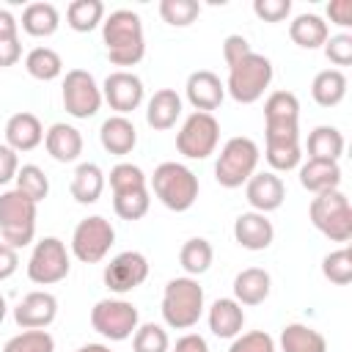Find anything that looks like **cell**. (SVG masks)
Returning a JSON list of instances; mask_svg holds the SVG:
<instances>
[{
    "label": "cell",
    "instance_id": "6da1fadb",
    "mask_svg": "<svg viewBox=\"0 0 352 352\" xmlns=\"http://www.w3.org/2000/svg\"><path fill=\"white\" fill-rule=\"evenodd\" d=\"M102 41L113 66H135L146 55L143 22L135 11L118 8L102 19Z\"/></svg>",
    "mask_w": 352,
    "mask_h": 352
},
{
    "label": "cell",
    "instance_id": "7a4b0ae2",
    "mask_svg": "<svg viewBox=\"0 0 352 352\" xmlns=\"http://www.w3.org/2000/svg\"><path fill=\"white\" fill-rule=\"evenodd\" d=\"M160 311H162L165 324L173 330L195 327L201 314H204V286L190 275L168 280V286L162 292V308Z\"/></svg>",
    "mask_w": 352,
    "mask_h": 352
},
{
    "label": "cell",
    "instance_id": "3957f363",
    "mask_svg": "<svg viewBox=\"0 0 352 352\" xmlns=\"http://www.w3.org/2000/svg\"><path fill=\"white\" fill-rule=\"evenodd\" d=\"M151 190L170 212H187L198 198V176L182 162H162L154 168Z\"/></svg>",
    "mask_w": 352,
    "mask_h": 352
},
{
    "label": "cell",
    "instance_id": "277c9868",
    "mask_svg": "<svg viewBox=\"0 0 352 352\" xmlns=\"http://www.w3.org/2000/svg\"><path fill=\"white\" fill-rule=\"evenodd\" d=\"M36 201H30L25 192L6 190L0 192V236L14 250L33 242L36 234Z\"/></svg>",
    "mask_w": 352,
    "mask_h": 352
},
{
    "label": "cell",
    "instance_id": "5b68a950",
    "mask_svg": "<svg viewBox=\"0 0 352 352\" xmlns=\"http://www.w3.org/2000/svg\"><path fill=\"white\" fill-rule=\"evenodd\" d=\"M272 82V60L267 55L250 52L234 66H228V82L226 91L234 96L239 104H253L264 96V91Z\"/></svg>",
    "mask_w": 352,
    "mask_h": 352
},
{
    "label": "cell",
    "instance_id": "8992f818",
    "mask_svg": "<svg viewBox=\"0 0 352 352\" xmlns=\"http://www.w3.org/2000/svg\"><path fill=\"white\" fill-rule=\"evenodd\" d=\"M258 146L256 140L250 138H231L226 140V146L220 148L217 154V162H214V179L220 187L226 190H234V187H242L248 184V179L256 173V165H258Z\"/></svg>",
    "mask_w": 352,
    "mask_h": 352
},
{
    "label": "cell",
    "instance_id": "52a82bcc",
    "mask_svg": "<svg viewBox=\"0 0 352 352\" xmlns=\"http://www.w3.org/2000/svg\"><path fill=\"white\" fill-rule=\"evenodd\" d=\"M308 217H311L314 228L322 231L327 239H333V242L352 239V206L341 190L319 192L308 206Z\"/></svg>",
    "mask_w": 352,
    "mask_h": 352
},
{
    "label": "cell",
    "instance_id": "ba28073f",
    "mask_svg": "<svg viewBox=\"0 0 352 352\" xmlns=\"http://www.w3.org/2000/svg\"><path fill=\"white\" fill-rule=\"evenodd\" d=\"M217 140H220V124H217V118L212 113H198L195 110L182 124V129L176 135V148L187 160H206L209 154H214Z\"/></svg>",
    "mask_w": 352,
    "mask_h": 352
},
{
    "label": "cell",
    "instance_id": "9c48e42d",
    "mask_svg": "<svg viewBox=\"0 0 352 352\" xmlns=\"http://www.w3.org/2000/svg\"><path fill=\"white\" fill-rule=\"evenodd\" d=\"M72 270L69 261V250L58 236H44L36 242L30 261H28V278L38 286H52L58 280H63Z\"/></svg>",
    "mask_w": 352,
    "mask_h": 352
},
{
    "label": "cell",
    "instance_id": "30bf717a",
    "mask_svg": "<svg viewBox=\"0 0 352 352\" xmlns=\"http://www.w3.org/2000/svg\"><path fill=\"white\" fill-rule=\"evenodd\" d=\"M113 242H116V228L110 226V220H104L102 214H91L77 223L72 234V253L82 264H96L110 253Z\"/></svg>",
    "mask_w": 352,
    "mask_h": 352
},
{
    "label": "cell",
    "instance_id": "8fae6325",
    "mask_svg": "<svg viewBox=\"0 0 352 352\" xmlns=\"http://www.w3.org/2000/svg\"><path fill=\"white\" fill-rule=\"evenodd\" d=\"M140 314L126 300H99L91 308V327L110 338V341H126L138 330Z\"/></svg>",
    "mask_w": 352,
    "mask_h": 352
},
{
    "label": "cell",
    "instance_id": "7c38bea8",
    "mask_svg": "<svg viewBox=\"0 0 352 352\" xmlns=\"http://www.w3.org/2000/svg\"><path fill=\"white\" fill-rule=\"evenodd\" d=\"M63 107L74 118H91L102 107V88L85 69H72L63 77Z\"/></svg>",
    "mask_w": 352,
    "mask_h": 352
},
{
    "label": "cell",
    "instance_id": "4fadbf2b",
    "mask_svg": "<svg viewBox=\"0 0 352 352\" xmlns=\"http://www.w3.org/2000/svg\"><path fill=\"white\" fill-rule=\"evenodd\" d=\"M264 138H300V99L292 91H272L267 96Z\"/></svg>",
    "mask_w": 352,
    "mask_h": 352
},
{
    "label": "cell",
    "instance_id": "5bb4252c",
    "mask_svg": "<svg viewBox=\"0 0 352 352\" xmlns=\"http://www.w3.org/2000/svg\"><path fill=\"white\" fill-rule=\"evenodd\" d=\"M104 286L116 294H126L132 289H138L146 278H148V261L143 253L138 250H124L118 256L110 258V264L104 267Z\"/></svg>",
    "mask_w": 352,
    "mask_h": 352
},
{
    "label": "cell",
    "instance_id": "9a60e30c",
    "mask_svg": "<svg viewBox=\"0 0 352 352\" xmlns=\"http://www.w3.org/2000/svg\"><path fill=\"white\" fill-rule=\"evenodd\" d=\"M102 99L110 104V110H116L118 116H126L138 110L143 102V80L126 69L110 72L102 85Z\"/></svg>",
    "mask_w": 352,
    "mask_h": 352
},
{
    "label": "cell",
    "instance_id": "2e32d148",
    "mask_svg": "<svg viewBox=\"0 0 352 352\" xmlns=\"http://www.w3.org/2000/svg\"><path fill=\"white\" fill-rule=\"evenodd\" d=\"M58 316V300L50 292H30L14 308V322L22 330H44Z\"/></svg>",
    "mask_w": 352,
    "mask_h": 352
},
{
    "label": "cell",
    "instance_id": "e0dca14e",
    "mask_svg": "<svg viewBox=\"0 0 352 352\" xmlns=\"http://www.w3.org/2000/svg\"><path fill=\"white\" fill-rule=\"evenodd\" d=\"M187 102L198 110V113H212L220 107L223 96H226V85L220 82V77L209 69H198L187 77Z\"/></svg>",
    "mask_w": 352,
    "mask_h": 352
},
{
    "label": "cell",
    "instance_id": "ac0fdd59",
    "mask_svg": "<svg viewBox=\"0 0 352 352\" xmlns=\"http://www.w3.org/2000/svg\"><path fill=\"white\" fill-rule=\"evenodd\" d=\"M245 195H248V204L253 206V212L267 214V212L280 209V204L286 198V187H283L280 176H275L272 170H264V173H253L248 179Z\"/></svg>",
    "mask_w": 352,
    "mask_h": 352
},
{
    "label": "cell",
    "instance_id": "d6986e66",
    "mask_svg": "<svg viewBox=\"0 0 352 352\" xmlns=\"http://www.w3.org/2000/svg\"><path fill=\"white\" fill-rule=\"evenodd\" d=\"M234 239L245 250H267L275 239V228L261 212H242L234 220Z\"/></svg>",
    "mask_w": 352,
    "mask_h": 352
},
{
    "label": "cell",
    "instance_id": "ffe728a7",
    "mask_svg": "<svg viewBox=\"0 0 352 352\" xmlns=\"http://www.w3.org/2000/svg\"><path fill=\"white\" fill-rule=\"evenodd\" d=\"M44 140V126L33 113H14L6 124V146L14 151H33Z\"/></svg>",
    "mask_w": 352,
    "mask_h": 352
},
{
    "label": "cell",
    "instance_id": "44dd1931",
    "mask_svg": "<svg viewBox=\"0 0 352 352\" xmlns=\"http://www.w3.org/2000/svg\"><path fill=\"white\" fill-rule=\"evenodd\" d=\"M44 146H47V151H50L52 160H58V162H74L82 154V135L72 124L58 121V124H52L44 132Z\"/></svg>",
    "mask_w": 352,
    "mask_h": 352
},
{
    "label": "cell",
    "instance_id": "7402d4cb",
    "mask_svg": "<svg viewBox=\"0 0 352 352\" xmlns=\"http://www.w3.org/2000/svg\"><path fill=\"white\" fill-rule=\"evenodd\" d=\"M99 140H102V148L107 154H116V157H124L135 148L138 143V129L135 124L126 118V116H110L102 129H99Z\"/></svg>",
    "mask_w": 352,
    "mask_h": 352
},
{
    "label": "cell",
    "instance_id": "603a6c76",
    "mask_svg": "<svg viewBox=\"0 0 352 352\" xmlns=\"http://www.w3.org/2000/svg\"><path fill=\"white\" fill-rule=\"evenodd\" d=\"M272 278L261 267H248L234 278V300L239 305H261L270 297Z\"/></svg>",
    "mask_w": 352,
    "mask_h": 352
},
{
    "label": "cell",
    "instance_id": "cb8c5ba5",
    "mask_svg": "<svg viewBox=\"0 0 352 352\" xmlns=\"http://www.w3.org/2000/svg\"><path fill=\"white\" fill-rule=\"evenodd\" d=\"M182 116V96L173 88H160L154 91V96L146 104V121L151 129L165 132L176 124V118Z\"/></svg>",
    "mask_w": 352,
    "mask_h": 352
},
{
    "label": "cell",
    "instance_id": "d4e9b609",
    "mask_svg": "<svg viewBox=\"0 0 352 352\" xmlns=\"http://www.w3.org/2000/svg\"><path fill=\"white\" fill-rule=\"evenodd\" d=\"M245 324V311L234 297H220L209 308V330L217 338H236Z\"/></svg>",
    "mask_w": 352,
    "mask_h": 352
},
{
    "label": "cell",
    "instance_id": "484cf974",
    "mask_svg": "<svg viewBox=\"0 0 352 352\" xmlns=\"http://www.w3.org/2000/svg\"><path fill=\"white\" fill-rule=\"evenodd\" d=\"M300 184L319 195L327 190H338L341 184V168L338 162H322V160H308L305 165H300Z\"/></svg>",
    "mask_w": 352,
    "mask_h": 352
},
{
    "label": "cell",
    "instance_id": "4316f807",
    "mask_svg": "<svg viewBox=\"0 0 352 352\" xmlns=\"http://www.w3.org/2000/svg\"><path fill=\"white\" fill-rule=\"evenodd\" d=\"M289 36L297 47L316 50V47H324V41L330 38V30H327V22L319 14H300L289 25Z\"/></svg>",
    "mask_w": 352,
    "mask_h": 352
},
{
    "label": "cell",
    "instance_id": "83f0119b",
    "mask_svg": "<svg viewBox=\"0 0 352 352\" xmlns=\"http://www.w3.org/2000/svg\"><path fill=\"white\" fill-rule=\"evenodd\" d=\"M72 198L77 204H96L104 190V173L96 162H80L72 176Z\"/></svg>",
    "mask_w": 352,
    "mask_h": 352
},
{
    "label": "cell",
    "instance_id": "f1b7e54d",
    "mask_svg": "<svg viewBox=\"0 0 352 352\" xmlns=\"http://www.w3.org/2000/svg\"><path fill=\"white\" fill-rule=\"evenodd\" d=\"M58 25H60V14L52 3H30L22 11V30L28 36L47 38L58 30Z\"/></svg>",
    "mask_w": 352,
    "mask_h": 352
},
{
    "label": "cell",
    "instance_id": "f546056e",
    "mask_svg": "<svg viewBox=\"0 0 352 352\" xmlns=\"http://www.w3.org/2000/svg\"><path fill=\"white\" fill-rule=\"evenodd\" d=\"M311 96L319 107H336L346 96V74L341 69H324L311 82Z\"/></svg>",
    "mask_w": 352,
    "mask_h": 352
},
{
    "label": "cell",
    "instance_id": "4dcf8cb0",
    "mask_svg": "<svg viewBox=\"0 0 352 352\" xmlns=\"http://www.w3.org/2000/svg\"><path fill=\"white\" fill-rule=\"evenodd\" d=\"M344 154V135L336 126H316L308 135V160H322V162H338Z\"/></svg>",
    "mask_w": 352,
    "mask_h": 352
},
{
    "label": "cell",
    "instance_id": "1f68e13d",
    "mask_svg": "<svg viewBox=\"0 0 352 352\" xmlns=\"http://www.w3.org/2000/svg\"><path fill=\"white\" fill-rule=\"evenodd\" d=\"M280 349L283 352H327V341L319 330L292 322L280 330Z\"/></svg>",
    "mask_w": 352,
    "mask_h": 352
},
{
    "label": "cell",
    "instance_id": "d6a6232c",
    "mask_svg": "<svg viewBox=\"0 0 352 352\" xmlns=\"http://www.w3.org/2000/svg\"><path fill=\"white\" fill-rule=\"evenodd\" d=\"M25 69L33 80H41V82H50L55 77H60L63 72V60L60 55L52 50V47H33L28 55H25Z\"/></svg>",
    "mask_w": 352,
    "mask_h": 352
},
{
    "label": "cell",
    "instance_id": "836d02e7",
    "mask_svg": "<svg viewBox=\"0 0 352 352\" xmlns=\"http://www.w3.org/2000/svg\"><path fill=\"white\" fill-rule=\"evenodd\" d=\"M212 258H214V250H212V245H209L204 236L187 239V242L182 245V250H179V264H182V270H184L190 278L204 275V272L212 267Z\"/></svg>",
    "mask_w": 352,
    "mask_h": 352
},
{
    "label": "cell",
    "instance_id": "e575fe53",
    "mask_svg": "<svg viewBox=\"0 0 352 352\" xmlns=\"http://www.w3.org/2000/svg\"><path fill=\"white\" fill-rule=\"evenodd\" d=\"M102 19H104L102 0H72L66 8V22L77 33H91Z\"/></svg>",
    "mask_w": 352,
    "mask_h": 352
},
{
    "label": "cell",
    "instance_id": "d590c367",
    "mask_svg": "<svg viewBox=\"0 0 352 352\" xmlns=\"http://www.w3.org/2000/svg\"><path fill=\"white\" fill-rule=\"evenodd\" d=\"M267 162L272 165V170H292L300 165V138H267V148H264Z\"/></svg>",
    "mask_w": 352,
    "mask_h": 352
},
{
    "label": "cell",
    "instance_id": "8d00e7d4",
    "mask_svg": "<svg viewBox=\"0 0 352 352\" xmlns=\"http://www.w3.org/2000/svg\"><path fill=\"white\" fill-rule=\"evenodd\" d=\"M148 206H151L148 187L129 190V192H113V212L121 220H140V217H146Z\"/></svg>",
    "mask_w": 352,
    "mask_h": 352
},
{
    "label": "cell",
    "instance_id": "74e56055",
    "mask_svg": "<svg viewBox=\"0 0 352 352\" xmlns=\"http://www.w3.org/2000/svg\"><path fill=\"white\" fill-rule=\"evenodd\" d=\"M16 190L19 192H25L30 201H44L47 195H50V179H47V173L38 168V165H22L19 170H16Z\"/></svg>",
    "mask_w": 352,
    "mask_h": 352
},
{
    "label": "cell",
    "instance_id": "f35d334b",
    "mask_svg": "<svg viewBox=\"0 0 352 352\" xmlns=\"http://www.w3.org/2000/svg\"><path fill=\"white\" fill-rule=\"evenodd\" d=\"M201 3L198 0H160V16L173 28H187L198 19Z\"/></svg>",
    "mask_w": 352,
    "mask_h": 352
},
{
    "label": "cell",
    "instance_id": "ab89813d",
    "mask_svg": "<svg viewBox=\"0 0 352 352\" xmlns=\"http://www.w3.org/2000/svg\"><path fill=\"white\" fill-rule=\"evenodd\" d=\"M322 275L336 286H346L352 280V250L338 248V250L327 253L322 258Z\"/></svg>",
    "mask_w": 352,
    "mask_h": 352
},
{
    "label": "cell",
    "instance_id": "60d3db41",
    "mask_svg": "<svg viewBox=\"0 0 352 352\" xmlns=\"http://www.w3.org/2000/svg\"><path fill=\"white\" fill-rule=\"evenodd\" d=\"M3 352H55V338L47 330H22L6 341Z\"/></svg>",
    "mask_w": 352,
    "mask_h": 352
},
{
    "label": "cell",
    "instance_id": "b9f144b4",
    "mask_svg": "<svg viewBox=\"0 0 352 352\" xmlns=\"http://www.w3.org/2000/svg\"><path fill=\"white\" fill-rule=\"evenodd\" d=\"M168 346H170L168 333L154 322L138 324V330L132 333V349L135 352H168Z\"/></svg>",
    "mask_w": 352,
    "mask_h": 352
},
{
    "label": "cell",
    "instance_id": "7bdbcfd3",
    "mask_svg": "<svg viewBox=\"0 0 352 352\" xmlns=\"http://www.w3.org/2000/svg\"><path fill=\"white\" fill-rule=\"evenodd\" d=\"M146 187V173L132 165V162H118L110 170V190L113 192H129V190H143Z\"/></svg>",
    "mask_w": 352,
    "mask_h": 352
},
{
    "label": "cell",
    "instance_id": "ee69618b",
    "mask_svg": "<svg viewBox=\"0 0 352 352\" xmlns=\"http://www.w3.org/2000/svg\"><path fill=\"white\" fill-rule=\"evenodd\" d=\"M228 352H275V341L264 330H250V333L236 336L231 341Z\"/></svg>",
    "mask_w": 352,
    "mask_h": 352
},
{
    "label": "cell",
    "instance_id": "f6af8a7d",
    "mask_svg": "<svg viewBox=\"0 0 352 352\" xmlns=\"http://www.w3.org/2000/svg\"><path fill=\"white\" fill-rule=\"evenodd\" d=\"M324 55L330 63L336 66H349L352 63V36L349 33H338V36H330L324 41Z\"/></svg>",
    "mask_w": 352,
    "mask_h": 352
},
{
    "label": "cell",
    "instance_id": "bcb514c9",
    "mask_svg": "<svg viewBox=\"0 0 352 352\" xmlns=\"http://www.w3.org/2000/svg\"><path fill=\"white\" fill-rule=\"evenodd\" d=\"M292 11V0H253V14L264 22H283Z\"/></svg>",
    "mask_w": 352,
    "mask_h": 352
},
{
    "label": "cell",
    "instance_id": "7dc6e473",
    "mask_svg": "<svg viewBox=\"0 0 352 352\" xmlns=\"http://www.w3.org/2000/svg\"><path fill=\"white\" fill-rule=\"evenodd\" d=\"M250 52H253V50H250V44H248L245 36H239V33L226 36V41H223V58H226L228 66H234L236 60H242V58L250 55Z\"/></svg>",
    "mask_w": 352,
    "mask_h": 352
},
{
    "label": "cell",
    "instance_id": "c3c4849f",
    "mask_svg": "<svg viewBox=\"0 0 352 352\" xmlns=\"http://www.w3.org/2000/svg\"><path fill=\"white\" fill-rule=\"evenodd\" d=\"M16 170H19V160H16V151L8 148L6 143H0V187L14 182L16 179Z\"/></svg>",
    "mask_w": 352,
    "mask_h": 352
},
{
    "label": "cell",
    "instance_id": "681fc988",
    "mask_svg": "<svg viewBox=\"0 0 352 352\" xmlns=\"http://www.w3.org/2000/svg\"><path fill=\"white\" fill-rule=\"evenodd\" d=\"M327 16L338 28H349L352 25V0H330L327 3Z\"/></svg>",
    "mask_w": 352,
    "mask_h": 352
},
{
    "label": "cell",
    "instance_id": "f907efd6",
    "mask_svg": "<svg viewBox=\"0 0 352 352\" xmlns=\"http://www.w3.org/2000/svg\"><path fill=\"white\" fill-rule=\"evenodd\" d=\"M19 58H22V44H19V36L0 38V69L14 66Z\"/></svg>",
    "mask_w": 352,
    "mask_h": 352
},
{
    "label": "cell",
    "instance_id": "816d5d0a",
    "mask_svg": "<svg viewBox=\"0 0 352 352\" xmlns=\"http://www.w3.org/2000/svg\"><path fill=\"white\" fill-rule=\"evenodd\" d=\"M16 267H19V256H16V250H14L11 245L0 242V280H8V278L16 272Z\"/></svg>",
    "mask_w": 352,
    "mask_h": 352
},
{
    "label": "cell",
    "instance_id": "f5cc1de1",
    "mask_svg": "<svg viewBox=\"0 0 352 352\" xmlns=\"http://www.w3.org/2000/svg\"><path fill=\"white\" fill-rule=\"evenodd\" d=\"M173 352H209V344H206L204 336H198V333H187V336H182V338L176 341Z\"/></svg>",
    "mask_w": 352,
    "mask_h": 352
},
{
    "label": "cell",
    "instance_id": "db71d44e",
    "mask_svg": "<svg viewBox=\"0 0 352 352\" xmlns=\"http://www.w3.org/2000/svg\"><path fill=\"white\" fill-rule=\"evenodd\" d=\"M16 19L8 8H0V38H8V36H16Z\"/></svg>",
    "mask_w": 352,
    "mask_h": 352
},
{
    "label": "cell",
    "instance_id": "11a10c76",
    "mask_svg": "<svg viewBox=\"0 0 352 352\" xmlns=\"http://www.w3.org/2000/svg\"><path fill=\"white\" fill-rule=\"evenodd\" d=\"M74 352H110V346L107 344H85V346H80Z\"/></svg>",
    "mask_w": 352,
    "mask_h": 352
},
{
    "label": "cell",
    "instance_id": "9f6ffc18",
    "mask_svg": "<svg viewBox=\"0 0 352 352\" xmlns=\"http://www.w3.org/2000/svg\"><path fill=\"white\" fill-rule=\"evenodd\" d=\"M6 311H8V305H6V297L0 294V324H3V319H6Z\"/></svg>",
    "mask_w": 352,
    "mask_h": 352
}]
</instances>
